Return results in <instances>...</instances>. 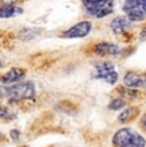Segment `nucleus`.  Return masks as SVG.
<instances>
[{"mask_svg": "<svg viewBox=\"0 0 146 147\" xmlns=\"http://www.w3.org/2000/svg\"><path fill=\"white\" fill-rule=\"evenodd\" d=\"M35 84L32 82H21L10 86L0 87V96L9 101H24L35 96Z\"/></svg>", "mask_w": 146, "mask_h": 147, "instance_id": "f257e3e1", "label": "nucleus"}, {"mask_svg": "<svg viewBox=\"0 0 146 147\" xmlns=\"http://www.w3.org/2000/svg\"><path fill=\"white\" fill-rule=\"evenodd\" d=\"M119 91H120V95H123L124 97H128V98L137 96V91H133V90H126L124 87H120Z\"/></svg>", "mask_w": 146, "mask_h": 147, "instance_id": "dca6fc26", "label": "nucleus"}, {"mask_svg": "<svg viewBox=\"0 0 146 147\" xmlns=\"http://www.w3.org/2000/svg\"><path fill=\"white\" fill-rule=\"evenodd\" d=\"M144 87L146 88V78H145V82H144Z\"/></svg>", "mask_w": 146, "mask_h": 147, "instance_id": "aec40b11", "label": "nucleus"}, {"mask_svg": "<svg viewBox=\"0 0 146 147\" xmlns=\"http://www.w3.org/2000/svg\"><path fill=\"white\" fill-rule=\"evenodd\" d=\"M40 33V30H36V28H31V30H22L19 32V37L22 38L23 41H28L32 40L36 35Z\"/></svg>", "mask_w": 146, "mask_h": 147, "instance_id": "ddd939ff", "label": "nucleus"}, {"mask_svg": "<svg viewBox=\"0 0 146 147\" xmlns=\"http://www.w3.org/2000/svg\"><path fill=\"white\" fill-rule=\"evenodd\" d=\"M126 106V102L124 100H122V98H116V100H113L110 104H109V109L110 110H119L122 109V107Z\"/></svg>", "mask_w": 146, "mask_h": 147, "instance_id": "2eb2a0df", "label": "nucleus"}, {"mask_svg": "<svg viewBox=\"0 0 146 147\" xmlns=\"http://www.w3.org/2000/svg\"><path fill=\"white\" fill-rule=\"evenodd\" d=\"M137 114H139V109L133 107V106H130L120 113L119 117H118V120H119L120 123H128V121L133 120L135 118L137 117Z\"/></svg>", "mask_w": 146, "mask_h": 147, "instance_id": "f8f14e48", "label": "nucleus"}, {"mask_svg": "<svg viewBox=\"0 0 146 147\" xmlns=\"http://www.w3.org/2000/svg\"><path fill=\"white\" fill-rule=\"evenodd\" d=\"M141 125H142V128L146 131V114L142 115V118H141Z\"/></svg>", "mask_w": 146, "mask_h": 147, "instance_id": "6ab92c4d", "label": "nucleus"}, {"mask_svg": "<svg viewBox=\"0 0 146 147\" xmlns=\"http://www.w3.org/2000/svg\"><path fill=\"white\" fill-rule=\"evenodd\" d=\"M9 136H10V138H12V141L17 142V141L19 140V137H21V132H19L18 129H12V131H10V133H9Z\"/></svg>", "mask_w": 146, "mask_h": 147, "instance_id": "a211bd4d", "label": "nucleus"}, {"mask_svg": "<svg viewBox=\"0 0 146 147\" xmlns=\"http://www.w3.org/2000/svg\"><path fill=\"white\" fill-rule=\"evenodd\" d=\"M95 78L103 80L109 84H114L118 80V73L116 72L114 64L110 61H100L95 65Z\"/></svg>", "mask_w": 146, "mask_h": 147, "instance_id": "20e7f679", "label": "nucleus"}, {"mask_svg": "<svg viewBox=\"0 0 146 147\" xmlns=\"http://www.w3.org/2000/svg\"><path fill=\"white\" fill-rule=\"evenodd\" d=\"M24 76H26V70L23 68H12L0 77V82L5 86H8V84L10 86V84L18 83V81H21Z\"/></svg>", "mask_w": 146, "mask_h": 147, "instance_id": "423d86ee", "label": "nucleus"}, {"mask_svg": "<svg viewBox=\"0 0 146 147\" xmlns=\"http://www.w3.org/2000/svg\"><path fill=\"white\" fill-rule=\"evenodd\" d=\"M0 119L5 121H10L16 119V114L10 111L7 106H0Z\"/></svg>", "mask_w": 146, "mask_h": 147, "instance_id": "4468645a", "label": "nucleus"}, {"mask_svg": "<svg viewBox=\"0 0 146 147\" xmlns=\"http://www.w3.org/2000/svg\"><path fill=\"white\" fill-rule=\"evenodd\" d=\"M92 28V24L91 22L89 21H83V22H80V23L74 24L72 26L71 28H68L67 31L63 32V37L66 38H80V37H85L90 33Z\"/></svg>", "mask_w": 146, "mask_h": 147, "instance_id": "39448f33", "label": "nucleus"}, {"mask_svg": "<svg viewBox=\"0 0 146 147\" xmlns=\"http://www.w3.org/2000/svg\"><path fill=\"white\" fill-rule=\"evenodd\" d=\"M21 147H28V146H21Z\"/></svg>", "mask_w": 146, "mask_h": 147, "instance_id": "412c9836", "label": "nucleus"}, {"mask_svg": "<svg viewBox=\"0 0 146 147\" xmlns=\"http://www.w3.org/2000/svg\"><path fill=\"white\" fill-rule=\"evenodd\" d=\"M112 12H113V8H105V9H101L99 13L96 14V18H103V17H105V16H108V14H110Z\"/></svg>", "mask_w": 146, "mask_h": 147, "instance_id": "f3484780", "label": "nucleus"}, {"mask_svg": "<svg viewBox=\"0 0 146 147\" xmlns=\"http://www.w3.org/2000/svg\"><path fill=\"white\" fill-rule=\"evenodd\" d=\"M131 22L127 17H117L110 22V28L113 30V32L116 33H122L130 27Z\"/></svg>", "mask_w": 146, "mask_h": 147, "instance_id": "9b49d317", "label": "nucleus"}, {"mask_svg": "<svg viewBox=\"0 0 146 147\" xmlns=\"http://www.w3.org/2000/svg\"><path fill=\"white\" fill-rule=\"evenodd\" d=\"M22 13H23V9L21 7H16L13 3L0 5V18H12Z\"/></svg>", "mask_w": 146, "mask_h": 147, "instance_id": "9d476101", "label": "nucleus"}, {"mask_svg": "<svg viewBox=\"0 0 146 147\" xmlns=\"http://www.w3.org/2000/svg\"><path fill=\"white\" fill-rule=\"evenodd\" d=\"M94 53L97 54V55H117L119 53V47L114 44H110V42H99L94 46Z\"/></svg>", "mask_w": 146, "mask_h": 147, "instance_id": "6e6552de", "label": "nucleus"}, {"mask_svg": "<svg viewBox=\"0 0 146 147\" xmlns=\"http://www.w3.org/2000/svg\"><path fill=\"white\" fill-rule=\"evenodd\" d=\"M113 145L116 147H145L146 141L133 129L123 128L117 131V133L114 134Z\"/></svg>", "mask_w": 146, "mask_h": 147, "instance_id": "f03ea898", "label": "nucleus"}, {"mask_svg": "<svg viewBox=\"0 0 146 147\" xmlns=\"http://www.w3.org/2000/svg\"><path fill=\"white\" fill-rule=\"evenodd\" d=\"M83 7H85L86 12L91 16H96L101 9L105 8H113V3L112 1H104V0H91V1H83Z\"/></svg>", "mask_w": 146, "mask_h": 147, "instance_id": "0eeeda50", "label": "nucleus"}, {"mask_svg": "<svg viewBox=\"0 0 146 147\" xmlns=\"http://www.w3.org/2000/svg\"><path fill=\"white\" fill-rule=\"evenodd\" d=\"M130 22H139L146 18V0H128L123 4Z\"/></svg>", "mask_w": 146, "mask_h": 147, "instance_id": "7ed1b4c3", "label": "nucleus"}, {"mask_svg": "<svg viewBox=\"0 0 146 147\" xmlns=\"http://www.w3.org/2000/svg\"><path fill=\"white\" fill-rule=\"evenodd\" d=\"M145 80L136 72H128L123 77V84L128 88H139V87L144 86Z\"/></svg>", "mask_w": 146, "mask_h": 147, "instance_id": "1a4fd4ad", "label": "nucleus"}]
</instances>
